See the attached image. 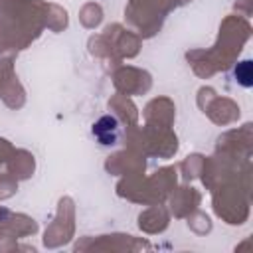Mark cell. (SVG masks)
Listing matches in <instances>:
<instances>
[{
	"mask_svg": "<svg viewBox=\"0 0 253 253\" xmlns=\"http://www.w3.org/2000/svg\"><path fill=\"white\" fill-rule=\"evenodd\" d=\"M91 132L101 146H115L121 140V123L113 115H103L93 123Z\"/></svg>",
	"mask_w": 253,
	"mask_h": 253,
	"instance_id": "1",
	"label": "cell"
},
{
	"mask_svg": "<svg viewBox=\"0 0 253 253\" xmlns=\"http://www.w3.org/2000/svg\"><path fill=\"white\" fill-rule=\"evenodd\" d=\"M233 75L241 87H251L253 85V63L249 59L237 63V67L233 69Z\"/></svg>",
	"mask_w": 253,
	"mask_h": 253,
	"instance_id": "2",
	"label": "cell"
}]
</instances>
